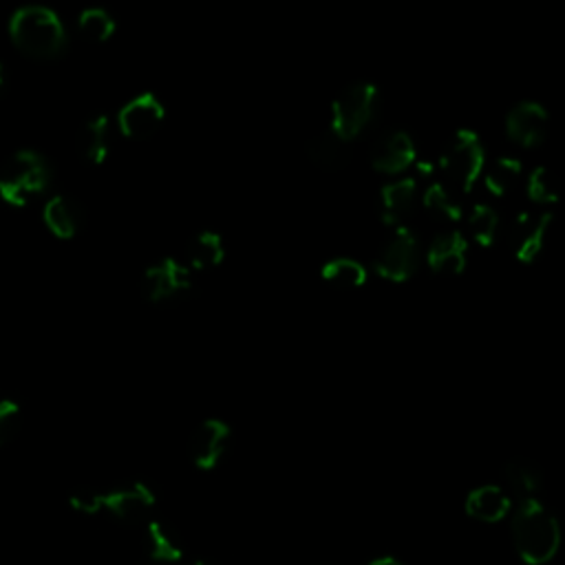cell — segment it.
Segmentation results:
<instances>
[{
    "label": "cell",
    "instance_id": "6da1fadb",
    "mask_svg": "<svg viewBox=\"0 0 565 565\" xmlns=\"http://www.w3.org/2000/svg\"><path fill=\"white\" fill-rule=\"evenodd\" d=\"M10 38L19 52L34 60H58L69 49V36L56 12L27 5L10 19Z\"/></svg>",
    "mask_w": 565,
    "mask_h": 565
},
{
    "label": "cell",
    "instance_id": "7a4b0ae2",
    "mask_svg": "<svg viewBox=\"0 0 565 565\" xmlns=\"http://www.w3.org/2000/svg\"><path fill=\"white\" fill-rule=\"evenodd\" d=\"M512 539L523 563L545 565L561 547V528L541 501L528 499L521 501L512 519Z\"/></svg>",
    "mask_w": 565,
    "mask_h": 565
},
{
    "label": "cell",
    "instance_id": "3957f363",
    "mask_svg": "<svg viewBox=\"0 0 565 565\" xmlns=\"http://www.w3.org/2000/svg\"><path fill=\"white\" fill-rule=\"evenodd\" d=\"M54 179L49 159L36 151H19L0 166V199L14 208H27L43 197Z\"/></svg>",
    "mask_w": 565,
    "mask_h": 565
},
{
    "label": "cell",
    "instance_id": "277c9868",
    "mask_svg": "<svg viewBox=\"0 0 565 565\" xmlns=\"http://www.w3.org/2000/svg\"><path fill=\"white\" fill-rule=\"evenodd\" d=\"M380 109L378 89L369 82L350 85L332 107V133L345 144L356 140Z\"/></svg>",
    "mask_w": 565,
    "mask_h": 565
},
{
    "label": "cell",
    "instance_id": "5b68a950",
    "mask_svg": "<svg viewBox=\"0 0 565 565\" xmlns=\"http://www.w3.org/2000/svg\"><path fill=\"white\" fill-rule=\"evenodd\" d=\"M440 168L446 184L457 192H470L484 168V146L473 131H457L446 144Z\"/></svg>",
    "mask_w": 565,
    "mask_h": 565
},
{
    "label": "cell",
    "instance_id": "8992f818",
    "mask_svg": "<svg viewBox=\"0 0 565 565\" xmlns=\"http://www.w3.org/2000/svg\"><path fill=\"white\" fill-rule=\"evenodd\" d=\"M192 288V276L186 265H181L175 258H162L159 263L151 265L140 282L142 297L153 303H170L179 297H184Z\"/></svg>",
    "mask_w": 565,
    "mask_h": 565
},
{
    "label": "cell",
    "instance_id": "52a82bcc",
    "mask_svg": "<svg viewBox=\"0 0 565 565\" xmlns=\"http://www.w3.org/2000/svg\"><path fill=\"white\" fill-rule=\"evenodd\" d=\"M420 265V243L416 234L407 228H398L394 236L385 243L380 254L376 256V272L385 280L405 282L409 280Z\"/></svg>",
    "mask_w": 565,
    "mask_h": 565
},
{
    "label": "cell",
    "instance_id": "ba28073f",
    "mask_svg": "<svg viewBox=\"0 0 565 565\" xmlns=\"http://www.w3.org/2000/svg\"><path fill=\"white\" fill-rule=\"evenodd\" d=\"M230 437H232V429L223 420L212 418L201 422L188 440L190 462L199 470L217 468L230 446Z\"/></svg>",
    "mask_w": 565,
    "mask_h": 565
},
{
    "label": "cell",
    "instance_id": "9c48e42d",
    "mask_svg": "<svg viewBox=\"0 0 565 565\" xmlns=\"http://www.w3.org/2000/svg\"><path fill=\"white\" fill-rule=\"evenodd\" d=\"M153 508L155 492L142 481L102 492V510L111 512L122 523H142L148 519Z\"/></svg>",
    "mask_w": 565,
    "mask_h": 565
},
{
    "label": "cell",
    "instance_id": "30bf717a",
    "mask_svg": "<svg viewBox=\"0 0 565 565\" xmlns=\"http://www.w3.org/2000/svg\"><path fill=\"white\" fill-rule=\"evenodd\" d=\"M166 109L162 100L153 93H142L133 98L118 115L120 131L131 140H144L151 137L164 122Z\"/></svg>",
    "mask_w": 565,
    "mask_h": 565
},
{
    "label": "cell",
    "instance_id": "8fae6325",
    "mask_svg": "<svg viewBox=\"0 0 565 565\" xmlns=\"http://www.w3.org/2000/svg\"><path fill=\"white\" fill-rule=\"evenodd\" d=\"M547 111L536 102L517 104L506 118V135L521 148H536L547 137Z\"/></svg>",
    "mask_w": 565,
    "mask_h": 565
},
{
    "label": "cell",
    "instance_id": "7c38bea8",
    "mask_svg": "<svg viewBox=\"0 0 565 565\" xmlns=\"http://www.w3.org/2000/svg\"><path fill=\"white\" fill-rule=\"evenodd\" d=\"M552 228V214L543 212L539 219H532L528 212H519L512 221V241L517 243L514 256L519 263L530 265L539 258L545 247V239Z\"/></svg>",
    "mask_w": 565,
    "mask_h": 565
},
{
    "label": "cell",
    "instance_id": "4fadbf2b",
    "mask_svg": "<svg viewBox=\"0 0 565 565\" xmlns=\"http://www.w3.org/2000/svg\"><path fill=\"white\" fill-rule=\"evenodd\" d=\"M416 162V144L409 133L394 131L387 137H383L374 153H372V166L383 175H402L411 164Z\"/></svg>",
    "mask_w": 565,
    "mask_h": 565
},
{
    "label": "cell",
    "instance_id": "5bb4252c",
    "mask_svg": "<svg viewBox=\"0 0 565 565\" xmlns=\"http://www.w3.org/2000/svg\"><path fill=\"white\" fill-rule=\"evenodd\" d=\"M43 221L56 239L67 241V239H74L85 228L87 212L78 199L67 195H56L45 203Z\"/></svg>",
    "mask_w": 565,
    "mask_h": 565
},
{
    "label": "cell",
    "instance_id": "9a60e30c",
    "mask_svg": "<svg viewBox=\"0 0 565 565\" xmlns=\"http://www.w3.org/2000/svg\"><path fill=\"white\" fill-rule=\"evenodd\" d=\"M468 247L466 239L459 232H444L433 239L426 252V263L437 274H459L466 267Z\"/></svg>",
    "mask_w": 565,
    "mask_h": 565
},
{
    "label": "cell",
    "instance_id": "2e32d148",
    "mask_svg": "<svg viewBox=\"0 0 565 565\" xmlns=\"http://www.w3.org/2000/svg\"><path fill=\"white\" fill-rule=\"evenodd\" d=\"M466 514L481 523H497L510 512V497L499 486H479L466 497Z\"/></svg>",
    "mask_w": 565,
    "mask_h": 565
},
{
    "label": "cell",
    "instance_id": "e0dca14e",
    "mask_svg": "<svg viewBox=\"0 0 565 565\" xmlns=\"http://www.w3.org/2000/svg\"><path fill=\"white\" fill-rule=\"evenodd\" d=\"M418 199V184L411 177H402L398 181H391L383 188L380 195V210H383V221L387 225H398L402 223Z\"/></svg>",
    "mask_w": 565,
    "mask_h": 565
},
{
    "label": "cell",
    "instance_id": "ac0fdd59",
    "mask_svg": "<svg viewBox=\"0 0 565 565\" xmlns=\"http://www.w3.org/2000/svg\"><path fill=\"white\" fill-rule=\"evenodd\" d=\"M186 258L188 269H210L221 265L225 258V245L221 234L212 230L197 232L186 245Z\"/></svg>",
    "mask_w": 565,
    "mask_h": 565
},
{
    "label": "cell",
    "instance_id": "d6986e66",
    "mask_svg": "<svg viewBox=\"0 0 565 565\" xmlns=\"http://www.w3.org/2000/svg\"><path fill=\"white\" fill-rule=\"evenodd\" d=\"M78 153L91 166L104 164V159L109 157V118L107 115H98L80 129Z\"/></svg>",
    "mask_w": 565,
    "mask_h": 565
},
{
    "label": "cell",
    "instance_id": "ffe728a7",
    "mask_svg": "<svg viewBox=\"0 0 565 565\" xmlns=\"http://www.w3.org/2000/svg\"><path fill=\"white\" fill-rule=\"evenodd\" d=\"M503 477H506V484L510 486V490L521 501L536 499V492L541 490V484H543L541 468L532 459H525V457L510 459L503 468Z\"/></svg>",
    "mask_w": 565,
    "mask_h": 565
},
{
    "label": "cell",
    "instance_id": "44dd1931",
    "mask_svg": "<svg viewBox=\"0 0 565 565\" xmlns=\"http://www.w3.org/2000/svg\"><path fill=\"white\" fill-rule=\"evenodd\" d=\"M146 536H148V552L157 563H164V565L181 563L184 545L170 525L162 521H148Z\"/></svg>",
    "mask_w": 565,
    "mask_h": 565
},
{
    "label": "cell",
    "instance_id": "7402d4cb",
    "mask_svg": "<svg viewBox=\"0 0 565 565\" xmlns=\"http://www.w3.org/2000/svg\"><path fill=\"white\" fill-rule=\"evenodd\" d=\"M308 155L319 168L339 170L347 164V144L328 129L308 142Z\"/></svg>",
    "mask_w": 565,
    "mask_h": 565
},
{
    "label": "cell",
    "instance_id": "603a6c76",
    "mask_svg": "<svg viewBox=\"0 0 565 565\" xmlns=\"http://www.w3.org/2000/svg\"><path fill=\"white\" fill-rule=\"evenodd\" d=\"M321 276L339 290H358L367 282V269L354 258H334L323 265Z\"/></svg>",
    "mask_w": 565,
    "mask_h": 565
},
{
    "label": "cell",
    "instance_id": "cb8c5ba5",
    "mask_svg": "<svg viewBox=\"0 0 565 565\" xmlns=\"http://www.w3.org/2000/svg\"><path fill=\"white\" fill-rule=\"evenodd\" d=\"M519 177H521V162H517L512 157H499L488 168L484 181L492 197H506L514 188Z\"/></svg>",
    "mask_w": 565,
    "mask_h": 565
},
{
    "label": "cell",
    "instance_id": "d4e9b609",
    "mask_svg": "<svg viewBox=\"0 0 565 565\" xmlns=\"http://www.w3.org/2000/svg\"><path fill=\"white\" fill-rule=\"evenodd\" d=\"M78 30L91 43H107L115 34V21L107 10L91 8L80 14Z\"/></svg>",
    "mask_w": 565,
    "mask_h": 565
},
{
    "label": "cell",
    "instance_id": "484cf974",
    "mask_svg": "<svg viewBox=\"0 0 565 565\" xmlns=\"http://www.w3.org/2000/svg\"><path fill=\"white\" fill-rule=\"evenodd\" d=\"M468 230H470V236L477 245L490 247L497 239V232H499L497 212L490 206H484V203L475 206L470 217H468Z\"/></svg>",
    "mask_w": 565,
    "mask_h": 565
},
{
    "label": "cell",
    "instance_id": "4316f807",
    "mask_svg": "<svg viewBox=\"0 0 565 565\" xmlns=\"http://www.w3.org/2000/svg\"><path fill=\"white\" fill-rule=\"evenodd\" d=\"M424 208L444 221H457L462 217V206L453 199V195L442 184H431L424 192Z\"/></svg>",
    "mask_w": 565,
    "mask_h": 565
},
{
    "label": "cell",
    "instance_id": "83f0119b",
    "mask_svg": "<svg viewBox=\"0 0 565 565\" xmlns=\"http://www.w3.org/2000/svg\"><path fill=\"white\" fill-rule=\"evenodd\" d=\"M528 197L534 203H554L558 199V179L545 166H539L528 177Z\"/></svg>",
    "mask_w": 565,
    "mask_h": 565
},
{
    "label": "cell",
    "instance_id": "f1b7e54d",
    "mask_svg": "<svg viewBox=\"0 0 565 565\" xmlns=\"http://www.w3.org/2000/svg\"><path fill=\"white\" fill-rule=\"evenodd\" d=\"M21 407L14 400H0V448L10 444L21 431Z\"/></svg>",
    "mask_w": 565,
    "mask_h": 565
},
{
    "label": "cell",
    "instance_id": "f546056e",
    "mask_svg": "<svg viewBox=\"0 0 565 565\" xmlns=\"http://www.w3.org/2000/svg\"><path fill=\"white\" fill-rule=\"evenodd\" d=\"M69 503L80 514H98L102 512V492L93 488H78L69 495Z\"/></svg>",
    "mask_w": 565,
    "mask_h": 565
},
{
    "label": "cell",
    "instance_id": "4dcf8cb0",
    "mask_svg": "<svg viewBox=\"0 0 565 565\" xmlns=\"http://www.w3.org/2000/svg\"><path fill=\"white\" fill-rule=\"evenodd\" d=\"M369 565H405V563H402V561H398L396 556H380V558L372 561Z\"/></svg>",
    "mask_w": 565,
    "mask_h": 565
},
{
    "label": "cell",
    "instance_id": "1f68e13d",
    "mask_svg": "<svg viewBox=\"0 0 565 565\" xmlns=\"http://www.w3.org/2000/svg\"><path fill=\"white\" fill-rule=\"evenodd\" d=\"M5 91H8V76H5V67L0 65V98L5 96Z\"/></svg>",
    "mask_w": 565,
    "mask_h": 565
},
{
    "label": "cell",
    "instance_id": "d6a6232c",
    "mask_svg": "<svg viewBox=\"0 0 565 565\" xmlns=\"http://www.w3.org/2000/svg\"><path fill=\"white\" fill-rule=\"evenodd\" d=\"M192 565H210V563H206V561H197V563H192Z\"/></svg>",
    "mask_w": 565,
    "mask_h": 565
}]
</instances>
